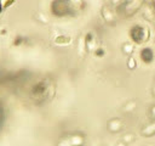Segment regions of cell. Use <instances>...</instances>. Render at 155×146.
I'll return each mask as SVG.
<instances>
[{
	"label": "cell",
	"instance_id": "10",
	"mask_svg": "<svg viewBox=\"0 0 155 146\" xmlns=\"http://www.w3.org/2000/svg\"><path fill=\"white\" fill-rule=\"evenodd\" d=\"M154 96H155V86H154Z\"/></svg>",
	"mask_w": 155,
	"mask_h": 146
},
{
	"label": "cell",
	"instance_id": "4",
	"mask_svg": "<svg viewBox=\"0 0 155 146\" xmlns=\"http://www.w3.org/2000/svg\"><path fill=\"white\" fill-rule=\"evenodd\" d=\"M142 133H143V135H145V136H151V135H154V134H155V122L148 124V125L143 129Z\"/></svg>",
	"mask_w": 155,
	"mask_h": 146
},
{
	"label": "cell",
	"instance_id": "9",
	"mask_svg": "<svg viewBox=\"0 0 155 146\" xmlns=\"http://www.w3.org/2000/svg\"><path fill=\"white\" fill-rule=\"evenodd\" d=\"M150 113H151V116L155 118V106H153V107H151V109H150Z\"/></svg>",
	"mask_w": 155,
	"mask_h": 146
},
{
	"label": "cell",
	"instance_id": "11",
	"mask_svg": "<svg viewBox=\"0 0 155 146\" xmlns=\"http://www.w3.org/2000/svg\"><path fill=\"white\" fill-rule=\"evenodd\" d=\"M154 7H155V4H154Z\"/></svg>",
	"mask_w": 155,
	"mask_h": 146
},
{
	"label": "cell",
	"instance_id": "7",
	"mask_svg": "<svg viewBox=\"0 0 155 146\" xmlns=\"http://www.w3.org/2000/svg\"><path fill=\"white\" fill-rule=\"evenodd\" d=\"M124 50H125V52L130 54V52L133 51V46H132L131 44H125V45H124Z\"/></svg>",
	"mask_w": 155,
	"mask_h": 146
},
{
	"label": "cell",
	"instance_id": "5",
	"mask_svg": "<svg viewBox=\"0 0 155 146\" xmlns=\"http://www.w3.org/2000/svg\"><path fill=\"white\" fill-rule=\"evenodd\" d=\"M144 16H145V18H148V19L154 18V17H155V7H150V6L145 7V9H144Z\"/></svg>",
	"mask_w": 155,
	"mask_h": 146
},
{
	"label": "cell",
	"instance_id": "2",
	"mask_svg": "<svg viewBox=\"0 0 155 146\" xmlns=\"http://www.w3.org/2000/svg\"><path fill=\"white\" fill-rule=\"evenodd\" d=\"M140 58H142V61H143L144 63H147V64L151 63L153 60H154V52H153V50H151L150 47H144V49H142V51H140Z\"/></svg>",
	"mask_w": 155,
	"mask_h": 146
},
{
	"label": "cell",
	"instance_id": "6",
	"mask_svg": "<svg viewBox=\"0 0 155 146\" xmlns=\"http://www.w3.org/2000/svg\"><path fill=\"white\" fill-rule=\"evenodd\" d=\"M110 129H113V130H117V129H120V122H119V120H114V122H111V123H110Z\"/></svg>",
	"mask_w": 155,
	"mask_h": 146
},
{
	"label": "cell",
	"instance_id": "1",
	"mask_svg": "<svg viewBox=\"0 0 155 146\" xmlns=\"http://www.w3.org/2000/svg\"><path fill=\"white\" fill-rule=\"evenodd\" d=\"M131 36L132 39L137 43V44H140V43H144L148 40L149 38V30L144 27H140V26H134L132 29H131Z\"/></svg>",
	"mask_w": 155,
	"mask_h": 146
},
{
	"label": "cell",
	"instance_id": "8",
	"mask_svg": "<svg viewBox=\"0 0 155 146\" xmlns=\"http://www.w3.org/2000/svg\"><path fill=\"white\" fill-rule=\"evenodd\" d=\"M136 67V60L133 58V57H130V60H128V68H134Z\"/></svg>",
	"mask_w": 155,
	"mask_h": 146
},
{
	"label": "cell",
	"instance_id": "3",
	"mask_svg": "<svg viewBox=\"0 0 155 146\" xmlns=\"http://www.w3.org/2000/svg\"><path fill=\"white\" fill-rule=\"evenodd\" d=\"M142 6V2L140 1H130V2H126V10H127V15H133L139 7Z\"/></svg>",
	"mask_w": 155,
	"mask_h": 146
}]
</instances>
